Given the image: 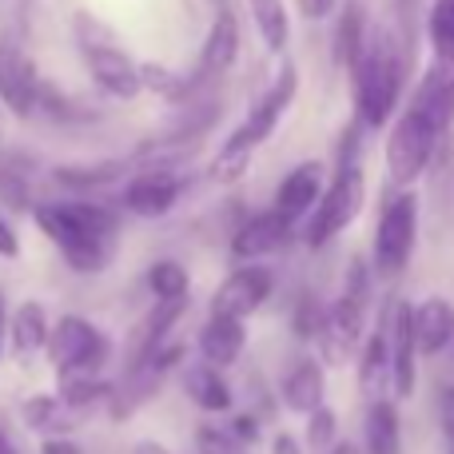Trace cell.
Returning a JSON list of instances; mask_svg holds the SVG:
<instances>
[{
  "instance_id": "37",
  "label": "cell",
  "mask_w": 454,
  "mask_h": 454,
  "mask_svg": "<svg viewBox=\"0 0 454 454\" xmlns=\"http://www.w3.org/2000/svg\"><path fill=\"white\" fill-rule=\"evenodd\" d=\"M331 8H335V0H299V12L311 16V20H323Z\"/></svg>"
},
{
  "instance_id": "39",
  "label": "cell",
  "mask_w": 454,
  "mask_h": 454,
  "mask_svg": "<svg viewBox=\"0 0 454 454\" xmlns=\"http://www.w3.org/2000/svg\"><path fill=\"white\" fill-rule=\"evenodd\" d=\"M271 454H303V447H299L295 434L283 431V434H275V439H271Z\"/></svg>"
},
{
  "instance_id": "24",
  "label": "cell",
  "mask_w": 454,
  "mask_h": 454,
  "mask_svg": "<svg viewBox=\"0 0 454 454\" xmlns=\"http://www.w3.org/2000/svg\"><path fill=\"white\" fill-rule=\"evenodd\" d=\"M363 44H367V16H363V4H347L343 16L335 24V40H331V56H335L339 68L351 72V64L359 60Z\"/></svg>"
},
{
  "instance_id": "31",
  "label": "cell",
  "mask_w": 454,
  "mask_h": 454,
  "mask_svg": "<svg viewBox=\"0 0 454 454\" xmlns=\"http://www.w3.org/2000/svg\"><path fill=\"white\" fill-rule=\"evenodd\" d=\"M196 454H247V447H239V442H235L223 427L200 423L196 427Z\"/></svg>"
},
{
  "instance_id": "1",
  "label": "cell",
  "mask_w": 454,
  "mask_h": 454,
  "mask_svg": "<svg viewBox=\"0 0 454 454\" xmlns=\"http://www.w3.org/2000/svg\"><path fill=\"white\" fill-rule=\"evenodd\" d=\"M454 124V60H434L411 92L399 124L387 136V176L391 184H415L431 168Z\"/></svg>"
},
{
  "instance_id": "8",
  "label": "cell",
  "mask_w": 454,
  "mask_h": 454,
  "mask_svg": "<svg viewBox=\"0 0 454 454\" xmlns=\"http://www.w3.org/2000/svg\"><path fill=\"white\" fill-rule=\"evenodd\" d=\"M415 235H419V196L415 192H399L379 215V231H375L379 279H399L407 271L411 255H415Z\"/></svg>"
},
{
  "instance_id": "15",
  "label": "cell",
  "mask_w": 454,
  "mask_h": 454,
  "mask_svg": "<svg viewBox=\"0 0 454 454\" xmlns=\"http://www.w3.org/2000/svg\"><path fill=\"white\" fill-rule=\"evenodd\" d=\"M411 339H415V355H442L454 343V307L442 295L423 299L411 307Z\"/></svg>"
},
{
  "instance_id": "19",
  "label": "cell",
  "mask_w": 454,
  "mask_h": 454,
  "mask_svg": "<svg viewBox=\"0 0 454 454\" xmlns=\"http://www.w3.org/2000/svg\"><path fill=\"white\" fill-rule=\"evenodd\" d=\"M20 419L28 431L44 434V439H68V431H76V427L84 423V415L64 407L56 395H32V399L20 407Z\"/></svg>"
},
{
  "instance_id": "35",
  "label": "cell",
  "mask_w": 454,
  "mask_h": 454,
  "mask_svg": "<svg viewBox=\"0 0 454 454\" xmlns=\"http://www.w3.org/2000/svg\"><path fill=\"white\" fill-rule=\"evenodd\" d=\"M227 434H231L239 447H251V442L259 439V419L255 415H235L231 427H227Z\"/></svg>"
},
{
  "instance_id": "20",
  "label": "cell",
  "mask_w": 454,
  "mask_h": 454,
  "mask_svg": "<svg viewBox=\"0 0 454 454\" xmlns=\"http://www.w3.org/2000/svg\"><path fill=\"white\" fill-rule=\"evenodd\" d=\"M323 395H327V379H323V367L315 359H299L283 379V407L295 411V415L319 411Z\"/></svg>"
},
{
  "instance_id": "33",
  "label": "cell",
  "mask_w": 454,
  "mask_h": 454,
  "mask_svg": "<svg viewBox=\"0 0 454 454\" xmlns=\"http://www.w3.org/2000/svg\"><path fill=\"white\" fill-rule=\"evenodd\" d=\"M0 200L8 207H28V184L12 172H0Z\"/></svg>"
},
{
  "instance_id": "36",
  "label": "cell",
  "mask_w": 454,
  "mask_h": 454,
  "mask_svg": "<svg viewBox=\"0 0 454 454\" xmlns=\"http://www.w3.org/2000/svg\"><path fill=\"white\" fill-rule=\"evenodd\" d=\"M0 255L4 259H16L20 255V239H16V231H12V223L0 215Z\"/></svg>"
},
{
  "instance_id": "28",
  "label": "cell",
  "mask_w": 454,
  "mask_h": 454,
  "mask_svg": "<svg viewBox=\"0 0 454 454\" xmlns=\"http://www.w3.org/2000/svg\"><path fill=\"white\" fill-rule=\"evenodd\" d=\"M427 36L434 44V60H454V0H434L431 4Z\"/></svg>"
},
{
  "instance_id": "32",
  "label": "cell",
  "mask_w": 454,
  "mask_h": 454,
  "mask_svg": "<svg viewBox=\"0 0 454 454\" xmlns=\"http://www.w3.org/2000/svg\"><path fill=\"white\" fill-rule=\"evenodd\" d=\"M319 327H323L319 303H315V299H303V303H299V311H295V335L299 339H315V335H319Z\"/></svg>"
},
{
  "instance_id": "21",
  "label": "cell",
  "mask_w": 454,
  "mask_h": 454,
  "mask_svg": "<svg viewBox=\"0 0 454 454\" xmlns=\"http://www.w3.org/2000/svg\"><path fill=\"white\" fill-rule=\"evenodd\" d=\"M367 454H403V423H399V407L387 399H375L367 411Z\"/></svg>"
},
{
  "instance_id": "16",
  "label": "cell",
  "mask_w": 454,
  "mask_h": 454,
  "mask_svg": "<svg viewBox=\"0 0 454 454\" xmlns=\"http://www.w3.org/2000/svg\"><path fill=\"white\" fill-rule=\"evenodd\" d=\"M319 196H323V164L319 160H307V164L291 168V172L283 176L271 212L283 215L287 223H295L299 215H307L315 204H319Z\"/></svg>"
},
{
  "instance_id": "23",
  "label": "cell",
  "mask_w": 454,
  "mask_h": 454,
  "mask_svg": "<svg viewBox=\"0 0 454 454\" xmlns=\"http://www.w3.org/2000/svg\"><path fill=\"white\" fill-rule=\"evenodd\" d=\"M8 339H12V351L20 359H32L36 351H44L48 343V315L40 303H20L12 311V323H8Z\"/></svg>"
},
{
  "instance_id": "30",
  "label": "cell",
  "mask_w": 454,
  "mask_h": 454,
  "mask_svg": "<svg viewBox=\"0 0 454 454\" xmlns=\"http://www.w3.org/2000/svg\"><path fill=\"white\" fill-rule=\"evenodd\" d=\"M339 439V419L331 407H319L307 415V447H311L315 454H327L331 447H335Z\"/></svg>"
},
{
  "instance_id": "25",
  "label": "cell",
  "mask_w": 454,
  "mask_h": 454,
  "mask_svg": "<svg viewBox=\"0 0 454 454\" xmlns=\"http://www.w3.org/2000/svg\"><path fill=\"white\" fill-rule=\"evenodd\" d=\"M128 168H136L132 160H108V164H88V168H56L52 180L72 192H92V188H108V184L124 180Z\"/></svg>"
},
{
  "instance_id": "12",
  "label": "cell",
  "mask_w": 454,
  "mask_h": 454,
  "mask_svg": "<svg viewBox=\"0 0 454 454\" xmlns=\"http://www.w3.org/2000/svg\"><path fill=\"white\" fill-rule=\"evenodd\" d=\"M239 56V20H235V8L227 0H215V20H212V32L204 40V52H200V68L196 76L204 84L220 80L227 68L235 64Z\"/></svg>"
},
{
  "instance_id": "7",
  "label": "cell",
  "mask_w": 454,
  "mask_h": 454,
  "mask_svg": "<svg viewBox=\"0 0 454 454\" xmlns=\"http://www.w3.org/2000/svg\"><path fill=\"white\" fill-rule=\"evenodd\" d=\"M44 351H48V359H52L56 375H100L112 347H108V335H104L96 323L80 319V315H64V319L48 331Z\"/></svg>"
},
{
  "instance_id": "9",
  "label": "cell",
  "mask_w": 454,
  "mask_h": 454,
  "mask_svg": "<svg viewBox=\"0 0 454 454\" xmlns=\"http://www.w3.org/2000/svg\"><path fill=\"white\" fill-rule=\"evenodd\" d=\"M363 200H367V180L355 164H343L335 172V184L319 196L311 215V227H307V243L311 247H323L331 243L335 235H343L347 227L355 223V215L363 212Z\"/></svg>"
},
{
  "instance_id": "6",
  "label": "cell",
  "mask_w": 454,
  "mask_h": 454,
  "mask_svg": "<svg viewBox=\"0 0 454 454\" xmlns=\"http://www.w3.org/2000/svg\"><path fill=\"white\" fill-rule=\"evenodd\" d=\"M76 40H80V52H84L88 76L96 80V88L104 96H112V100H136L140 96V88H144L140 68H136V60L124 52V44L104 24H96L92 16H80Z\"/></svg>"
},
{
  "instance_id": "42",
  "label": "cell",
  "mask_w": 454,
  "mask_h": 454,
  "mask_svg": "<svg viewBox=\"0 0 454 454\" xmlns=\"http://www.w3.org/2000/svg\"><path fill=\"white\" fill-rule=\"evenodd\" d=\"M0 454H20V450H16V442H12V439H8V434H4V431H0Z\"/></svg>"
},
{
  "instance_id": "11",
  "label": "cell",
  "mask_w": 454,
  "mask_h": 454,
  "mask_svg": "<svg viewBox=\"0 0 454 454\" xmlns=\"http://www.w3.org/2000/svg\"><path fill=\"white\" fill-rule=\"evenodd\" d=\"M275 291V275L267 267H239L223 279V287L212 299V315L215 319H247L259 307L267 303V295Z\"/></svg>"
},
{
  "instance_id": "2",
  "label": "cell",
  "mask_w": 454,
  "mask_h": 454,
  "mask_svg": "<svg viewBox=\"0 0 454 454\" xmlns=\"http://www.w3.org/2000/svg\"><path fill=\"white\" fill-rule=\"evenodd\" d=\"M32 215H36L40 231L60 247L64 263L72 271H84V275L104 271L112 263V255H116L120 220L112 207L76 200V204H40L32 207Z\"/></svg>"
},
{
  "instance_id": "13",
  "label": "cell",
  "mask_w": 454,
  "mask_h": 454,
  "mask_svg": "<svg viewBox=\"0 0 454 454\" xmlns=\"http://www.w3.org/2000/svg\"><path fill=\"white\" fill-rule=\"evenodd\" d=\"M387 331V359H391V383L399 399L415 395V339H411V303H391V315L383 323Z\"/></svg>"
},
{
  "instance_id": "17",
  "label": "cell",
  "mask_w": 454,
  "mask_h": 454,
  "mask_svg": "<svg viewBox=\"0 0 454 454\" xmlns=\"http://www.w3.org/2000/svg\"><path fill=\"white\" fill-rule=\"evenodd\" d=\"M287 235H291V223L283 215L263 212L231 235V251H235V259H259V255H271L275 247H283Z\"/></svg>"
},
{
  "instance_id": "34",
  "label": "cell",
  "mask_w": 454,
  "mask_h": 454,
  "mask_svg": "<svg viewBox=\"0 0 454 454\" xmlns=\"http://www.w3.org/2000/svg\"><path fill=\"white\" fill-rule=\"evenodd\" d=\"M439 427H442V434H447V442L454 450V387L450 383L439 387Z\"/></svg>"
},
{
  "instance_id": "4",
  "label": "cell",
  "mask_w": 454,
  "mask_h": 454,
  "mask_svg": "<svg viewBox=\"0 0 454 454\" xmlns=\"http://www.w3.org/2000/svg\"><path fill=\"white\" fill-rule=\"evenodd\" d=\"M367 303H371V271L367 259H351L347 267V283L343 295L323 311V327H319V355L331 367H343L355 359V351L363 347V331H367Z\"/></svg>"
},
{
  "instance_id": "38",
  "label": "cell",
  "mask_w": 454,
  "mask_h": 454,
  "mask_svg": "<svg viewBox=\"0 0 454 454\" xmlns=\"http://www.w3.org/2000/svg\"><path fill=\"white\" fill-rule=\"evenodd\" d=\"M40 454H84V450H80L72 439H44L40 442Z\"/></svg>"
},
{
  "instance_id": "5",
  "label": "cell",
  "mask_w": 454,
  "mask_h": 454,
  "mask_svg": "<svg viewBox=\"0 0 454 454\" xmlns=\"http://www.w3.org/2000/svg\"><path fill=\"white\" fill-rule=\"evenodd\" d=\"M295 84H299L295 68H291V64H283L279 76H275V84L263 92V100H259L255 108L247 112V120H243V124L235 128L231 136H227L220 160H215V172H220V176H239L243 168H247L251 152H255L259 144H263L267 136L275 132L279 116L287 112V104L295 100Z\"/></svg>"
},
{
  "instance_id": "41",
  "label": "cell",
  "mask_w": 454,
  "mask_h": 454,
  "mask_svg": "<svg viewBox=\"0 0 454 454\" xmlns=\"http://www.w3.org/2000/svg\"><path fill=\"white\" fill-rule=\"evenodd\" d=\"M327 454H363V450L355 447V442H335V447H331Z\"/></svg>"
},
{
  "instance_id": "10",
  "label": "cell",
  "mask_w": 454,
  "mask_h": 454,
  "mask_svg": "<svg viewBox=\"0 0 454 454\" xmlns=\"http://www.w3.org/2000/svg\"><path fill=\"white\" fill-rule=\"evenodd\" d=\"M40 92H44V80H40L32 56L12 36H0V104L12 116H32Z\"/></svg>"
},
{
  "instance_id": "26",
  "label": "cell",
  "mask_w": 454,
  "mask_h": 454,
  "mask_svg": "<svg viewBox=\"0 0 454 454\" xmlns=\"http://www.w3.org/2000/svg\"><path fill=\"white\" fill-rule=\"evenodd\" d=\"M391 383V359H387V331H371V339L363 343L359 355V387L367 395H379Z\"/></svg>"
},
{
  "instance_id": "29",
  "label": "cell",
  "mask_w": 454,
  "mask_h": 454,
  "mask_svg": "<svg viewBox=\"0 0 454 454\" xmlns=\"http://www.w3.org/2000/svg\"><path fill=\"white\" fill-rule=\"evenodd\" d=\"M148 287H152V295H156V303L160 299H184L188 295V271H184V263H176V259H160L148 271Z\"/></svg>"
},
{
  "instance_id": "14",
  "label": "cell",
  "mask_w": 454,
  "mask_h": 454,
  "mask_svg": "<svg viewBox=\"0 0 454 454\" xmlns=\"http://www.w3.org/2000/svg\"><path fill=\"white\" fill-rule=\"evenodd\" d=\"M180 192H184V184L176 180L172 172H164V168H144V172H136L132 180H128L124 207L144 215V220H160V215L180 200Z\"/></svg>"
},
{
  "instance_id": "3",
  "label": "cell",
  "mask_w": 454,
  "mask_h": 454,
  "mask_svg": "<svg viewBox=\"0 0 454 454\" xmlns=\"http://www.w3.org/2000/svg\"><path fill=\"white\" fill-rule=\"evenodd\" d=\"M351 84H355V116L363 128H383L391 120L395 104H399L403 88V60L399 48L387 32L367 40L359 60L351 64Z\"/></svg>"
},
{
  "instance_id": "22",
  "label": "cell",
  "mask_w": 454,
  "mask_h": 454,
  "mask_svg": "<svg viewBox=\"0 0 454 454\" xmlns=\"http://www.w3.org/2000/svg\"><path fill=\"white\" fill-rule=\"evenodd\" d=\"M184 391H188V399L196 403L200 411H207V415H223V411H231V387H227V379L220 375L215 367H192L188 375H184Z\"/></svg>"
},
{
  "instance_id": "40",
  "label": "cell",
  "mask_w": 454,
  "mask_h": 454,
  "mask_svg": "<svg viewBox=\"0 0 454 454\" xmlns=\"http://www.w3.org/2000/svg\"><path fill=\"white\" fill-rule=\"evenodd\" d=\"M132 454H172L164 447V442H156V439H144V442H136L132 447Z\"/></svg>"
},
{
  "instance_id": "43",
  "label": "cell",
  "mask_w": 454,
  "mask_h": 454,
  "mask_svg": "<svg viewBox=\"0 0 454 454\" xmlns=\"http://www.w3.org/2000/svg\"><path fill=\"white\" fill-rule=\"evenodd\" d=\"M0 355H4V303H0Z\"/></svg>"
},
{
  "instance_id": "18",
  "label": "cell",
  "mask_w": 454,
  "mask_h": 454,
  "mask_svg": "<svg viewBox=\"0 0 454 454\" xmlns=\"http://www.w3.org/2000/svg\"><path fill=\"white\" fill-rule=\"evenodd\" d=\"M247 347V327L239 319H207L204 331H200V355H204L207 367H231L235 359L243 355Z\"/></svg>"
},
{
  "instance_id": "27",
  "label": "cell",
  "mask_w": 454,
  "mask_h": 454,
  "mask_svg": "<svg viewBox=\"0 0 454 454\" xmlns=\"http://www.w3.org/2000/svg\"><path fill=\"white\" fill-rule=\"evenodd\" d=\"M251 4V16H255L259 24V36H263V44L271 48V52H283L287 48V8H283V0H247Z\"/></svg>"
}]
</instances>
